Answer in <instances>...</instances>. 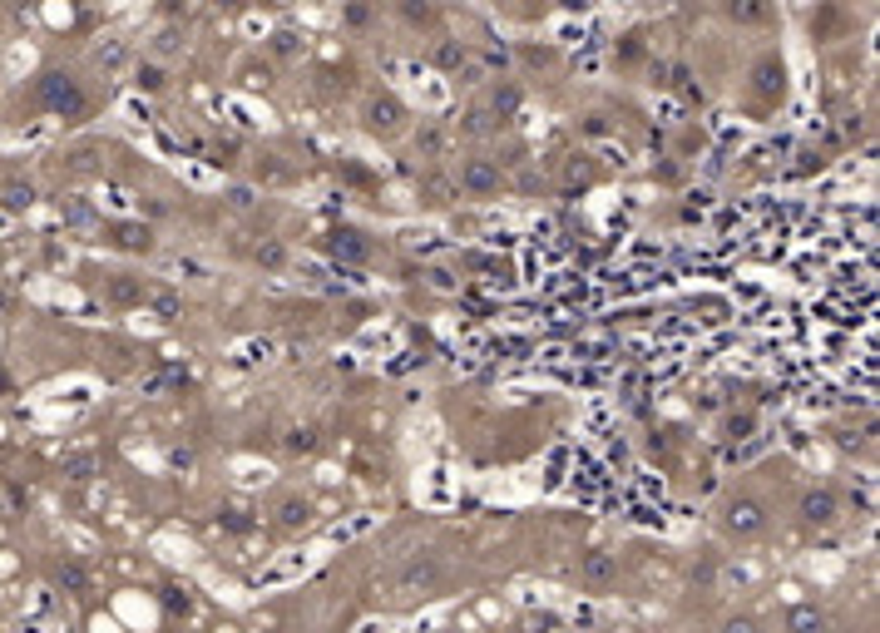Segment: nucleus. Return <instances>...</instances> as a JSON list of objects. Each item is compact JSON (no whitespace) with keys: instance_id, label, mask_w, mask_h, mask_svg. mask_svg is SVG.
<instances>
[{"instance_id":"1","label":"nucleus","mask_w":880,"mask_h":633,"mask_svg":"<svg viewBox=\"0 0 880 633\" xmlns=\"http://www.w3.org/2000/svg\"><path fill=\"white\" fill-rule=\"evenodd\" d=\"M35 95H40L45 114H54V119H80V114L89 109L85 85H80L70 70H45L40 85H35Z\"/></svg>"},{"instance_id":"2","label":"nucleus","mask_w":880,"mask_h":633,"mask_svg":"<svg viewBox=\"0 0 880 633\" xmlns=\"http://www.w3.org/2000/svg\"><path fill=\"white\" fill-rule=\"evenodd\" d=\"M361 124L372 134H381V139H391V134L406 129V104L396 95H372L361 104Z\"/></svg>"},{"instance_id":"3","label":"nucleus","mask_w":880,"mask_h":633,"mask_svg":"<svg viewBox=\"0 0 880 633\" xmlns=\"http://www.w3.org/2000/svg\"><path fill=\"white\" fill-rule=\"evenodd\" d=\"M752 89L767 99V104H782L786 99V60L776 50L757 54V65H752Z\"/></svg>"},{"instance_id":"4","label":"nucleus","mask_w":880,"mask_h":633,"mask_svg":"<svg viewBox=\"0 0 880 633\" xmlns=\"http://www.w3.org/2000/svg\"><path fill=\"white\" fill-rule=\"evenodd\" d=\"M460 188H465L470 198L499 194V163L495 159H465L460 163Z\"/></svg>"},{"instance_id":"5","label":"nucleus","mask_w":880,"mask_h":633,"mask_svg":"<svg viewBox=\"0 0 880 633\" xmlns=\"http://www.w3.org/2000/svg\"><path fill=\"white\" fill-rule=\"evenodd\" d=\"M722 11H727L732 25H742V30H762V25H772L776 5L772 0H722Z\"/></svg>"},{"instance_id":"6","label":"nucleus","mask_w":880,"mask_h":633,"mask_svg":"<svg viewBox=\"0 0 880 633\" xmlns=\"http://www.w3.org/2000/svg\"><path fill=\"white\" fill-rule=\"evenodd\" d=\"M801 520H806V525H817V529L836 525V520H841L836 490H806V495H801Z\"/></svg>"},{"instance_id":"7","label":"nucleus","mask_w":880,"mask_h":633,"mask_svg":"<svg viewBox=\"0 0 880 633\" xmlns=\"http://www.w3.org/2000/svg\"><path fill=\"white\" fill-rule=\"evenodd\" d=\"M465 65H470V45L456 40V35H440L435 50H431V70L435 75H460Z\"/></svg>"},{"instance_id":"8","label":"nucleus","mask_w":880,"mask_h":633,"mask_svg":"<svg viewBox=\"0 0 880 633\" xmlns=\"http://www.w3.org/2000/svg\"><path fill=\"white\" fill-rule=\"evenodd\" d=\"M109 237H114V247H124V253H154V228L149 223H134V218L109 223Z\"/></svg>"},{"instance_id":"9","label":"nucleus","mask_w":880,"mask_h":633,"mask_svg":"<svg viewBox=\"0 0 880 633\" xmlns=\"http://www.w3.org/2000/svg\"><path fill=\"white\" fill-rule=\"evenodd\" d=\"M327 253H331L337 262H351V268H356V262L372 258V243H366L361 233H351V228H341V233L327 237Z\"/></svg>"},{"instance_id":"10","label":"nucleus","mask_w":880,"mask_h":633,"mask_svg":"<svg viewBox=\"0 0 880 633\" xmlns=\"http://www.w3.org/2000/svg\"><path fill=\"white\" fill-rule=\"evenodd\" d=\"M762 525H767L762 500H732L727 504V529H732V535H757Z\"/></svg>"},{"instance_id":"11","label":"nucleus","mask_w":880,"mask_h":633,"mask_svg":"<svg viewBox=\"0 0 880 633\" xmlns=\"http://www.w3.org/2000/svg\"><path fill=\"white\" fill-rule=\"evenodd\" d=\"M524 109V89L515 85V79H499L495 85V95H490V114L499 119V124H509V119Z\"/></svg>"},{"instance_id":"12","label":"nucleus","mask_w":880,"mask_h":633,"mask_svg":"<svg viewBox=\"0 0 880 633\" xmlns=\"http://www.w3.org/2000/svg\"><path fill=\"white\" fill-rule=\"evenodd\" d=\"M579 574H583V584H614L618 579V559L604 554V549H589V554L579 559Z\"/></svg>"},{"instance_id":"13","label":"nucleus","mask_w":880,"mask_h":633,"mask_svg":"<svg viewBox=\"0 0 880 633\" xmlns=\"http://www.w3.org/2000/svg\"><path fill=\"white\" fill-rule=\"evenodd\" d=\"M396 11L411 30H440V11H435V0H396Z\"/></svg>"},{"instance_id":"14","label":"nucleus","mask_w":880,"mask_h":633,"mask_svg":"<svg viewBox=\"0 0 880 633\" xmlns=\"http://www.w3.org/2000/svg\"><path fill=\"white\" fill-rule=\"evenodd\" d=\"M144 302H149V312L159 317V322H179L183 317V297L173 287H149L144 292Z\"/></svg>"},{"instance_id":"15","label":"nucleus","mask_w":880,"mask_h":633,"mask_svg":"<svg viewBox=\"0 0 880 633\" xmlns=\"http://www.w3.org/2000/svg\"><path fill=\"white\" fill-rule=\"evenodd\" d=\"M134 89L138 95H163V89H169V70H163L159 60H138L134 65Z\"/></svg>"},{"instance_id":"16","label":"nucleus","mask_w":880,"mask_h":633,"mask_svg":"<svg viewBox=\"0 0 880 633\" xmlns=\"http://www.w3.org/2000/svg\"><path fill=\"white\" fill-rule=\"evenodd\" d=\"M826 629V619H821V609H811V604H796L792 613H786V633H821Z\"/></svg>"},{"instance_id":"17","label":"nucleus","mask_w":880,"mask_h":633,"mask_svg":"<svg viewBox=\"0 0 880 633\" xmlns=\"http://www.w3.org/2000/svg\"><path fill=\"white\" fill-rule=\"evenodd\" d=\"M267 50H272L277 60H292V54L307 50V40H302L298 30H267Z\"/></svg>"},{"instance_id":"18","label":"nucleus","mask_w":880,"mask_h":633,"mask_svg":"<svg viewBox=\"0 0 880 633\" xmlns=\"http://www.w3.org/2000/svg\"><path fill=\"white\" fill-rule=\"evenodd\" d=\"M277 520H282L287 529H298V525H307V520H312V504L302 500V495H282V504H277Z\"/></svg>"},{"instance_id":"19","label":"nucleus","mask_w":880,"mask_h":633,"mask_svg":"<svg viewBox=\"0 0 880 633\" xmlns=\"http://www.w3.org/2000/svg\"><path fill=\"white\" fill-rule=\"evenodd\" d=\"M446 129H440V124H421V129H415V149H421L425 154V159H440V154H446Z\"/></svg>"},{"instance_id":"20","label":"nucleus","mask_w":880,"mask_h":633,"mask_svg":"<svg viewBox=\"0 0 880 633\" xmlns=\"http://www.w3.org/2000/svg\"><path fill=\"white\" fill-rule=\"evenodd\" d=\"M549 40H554V45H583V40H589V25L574 21V15H564V21L549 25Z\"/></svg>"},{"instance_id":"21","label":"nucleus","mask_w":880,"mask_h":633,"mask_svg":"<svg viewBox=\"0 0 880 633\" xmlns=\"http://www.w3.org/2000/svg\"><path fill=\"white\" fill-rule=\"evenodd\" d=\"M124 60H129V40L124 35H105V45L95 50V65L114 70V65H124Z\"/></svg>"},{"instance_id":"22","label":"nucleus","mask_w":880,"mask_h":633,"mask_svg":"<svg viewBox=\"0 0 880 633\" xmlns=\"http://www.w3.org/2000/svg\"><path fill=\"white\" fill-rule=\"evenodd\" d=\"M54 584H60L64 594H85L89 589V574L80 564H54Z\"/></svg>"},{"instance_id":"23","label":"nucleus","mask_w":880,"mask_h":633,"mask_svg":"<svg viewBox=\"0 0 880 633\" xmlns=\"http://www.w3.org/2000/svg\"><path fill=\"white\" fill-rule=\"evenodd\" d=\"M435 574H440V569H435L431 559H415V564H406L401 589H425V584H435Z\"/></svg>"},{"instance_id":"24","label":"nucleus","mask_w":880,"mask_h":633,"mask_svg":"<svg viewBox=\"0 0 880 633\" xmlns=\"http://www.w3.org/2000/svg\"><path fill=\"white\" fill-rule=\"evenodd\" d=\"M282 446H287L292 455H312V451H317V426H292Z\"/></svg>"},{"instance_id":"25","label":"nucleus","mask_w":880,"mask_h":633,"mask_svg":"<svg viewBox=\"0 0 880 633\" xmlns=\"http://www.w3.org/2000/svg\"><path fill=\"white\" fill-rule=\"evenodd\" d=\"M179 50H183V25H163V30L154 35V54H163V60H173Z\"/></svg>"},{"instance_id":"26","label":"nucleus","mask_w":880,"mask_h":633,"mask_svg":"<svg viewBox=\"0 0 880 633\" xmlns=\"http://www.w3.org/2000/svg\"><path fill=\"white\" fill-rule=\"evenodd\" d=\"M0 198H5V208L15 213V208H30L35 188H30V183H21V179H15V183H5V194H0Z\"/></svg>"},{"instance_id":"27","label":"nucleus","mask_w":880,"mask_h":633,"mask_svg":"<svg viewBox=\"0 0 880 633\" xmlns=\"http://www.w3.org/2000/svg\"><path fill=\"white\" fill-rule=\"evenodd\" d=\"M752 430H757V416H752V411H742V416H732V421H727V440H747Z\"/></svg>"},{"instance_id":"28","label":"nucleus","mask_w":880,"mask_h":633,"mask_svg":"<svg viewBox=\"0 0 880 633\" xmlns=\"http://www.w3.org/2000/svg\"><path fill=\"white\" fill-rule=\"evenodd\" d=\"M341 21H347V25H351V30H361V25L372 21V5H366V0H351L347 11H341Z\"/></svg>"},{"instance_id":"29","label":"nucleus","mask_w":880,"mask_h":633,"mask_svg":"<svg viewBox=\"0 0 880 633\" xmlns=\"http://www.w3.org/2000/svg\"><path fill=\"white\" fill-rule=\"evenodd\" d=\"M64 475H70V480H80V485H85L89 475H95V455H75V461L64 465Z\"/></svg>"},{"instance_id":"30","label":"nucleus","mask_w":880,"mask_h":633,"mask_svg":"<svg viewBox=\"0 0 880 633\" xmlns=\"http://www.w3.org/2000/svg\"><path fill=\"white\" fill-rule=\"evenodd\" d=\"M257 262H263V268H282V262H287V247L282 243H263V247H257Z\"/></svg>"},{"instance_id":"31","label":"nucleus","mask_w":880,"mask_h":633,"mask_svg":"<svg viewBox=\"0 0 880 633\" xmlns=\"http://www.w3.org/2000/svg\"><path fill=\"white\" fill-rule=\"evenodd\" d=\"M109 297H114V302H134L138 297V282L134 278H114V282H109Z\"/></svg>"},{"instance_id":"32","label":"nucleus","mask_w":880,"mask_h":633,"mask_svg":"<svg viewBox=\"0 0 880 633\" xmlns=\"http://www.w3.org/2000/svg\"><path fill=\"white\" fill-rule=\"evenodd\" d=\"M60 213L70 218V223H89V218H95V208L80 204V198H70V204H60Z\"/></svg>"},{"instance_id":"33","label":"nucleus","mask_w":880,"mask_h":633,"mask_svg":"<svg viewBox=\"0 0 880 633\" xmlns=\"http://www.w3.org/2000/svg\"><path fill=\"white\" fill-rule=\"evenodd\" d=\"M163 604H169L173 613H179V609L189 613V589H179V584H169V589H163Z\"/></svg>"},{"instance_id":"34","label":"nucleus","mask_w":880,"mask_h":633,"mask_svg":"<svg viewBox=\"0 0 880 633\" xmlns=\"http://www.w3.org/2000/svg\"><path fill=\"white\" fill-rule=\"evenodd\" d=\"M583 134H589V139H604V134H608V119L604 114H583Z\"/></svg>"},{"instance_id":"35","label":"nucleus","mask_w":880,"mask_h":633,"mask_svg":"<svg viewBox=\"0 0 880 633\" xmlns=\"http://www.w3.org/2000/svg\"><path fill=\"white\" fill-rule=\"evenodd\" d=\"M589 173H594V169H589V159H583V154H574V163H569V183H589Z\"/></svg>"},{"instance_id":"36","label":"nucleus","mask_w":880,"mask_h":633,"mask_svg":"<svg viewBox=\"0 0 880 633\" xmlns=\"http://www.w3.org/2000/svg\"><path fill=\"white\" fill-rule=\"evenodd\" d=\"M465 134H490V114L470 109V114H465Z\"/></svg>"},{"instance_id":"37","label":"nucleus","mask_w":880,"mask_h":633,"mask_svg":"<svg viewBox=\"0 0 880 633\" xmlns=\"http://www.w3.org/2000/svg\"><path fill=\"white\" fill-rule=\"evenodd\" d=\"M722 633H762V629H757L752 619H727L722 623Z\"/></svg>"},{"instance_id":"38","label":"nucleus","mask_w":880,"mask_h":633,"mask_svg":"<svg viewBox=\"0 0 880 633\" xmlns=\"http://www.w3.org/2000/svg\"><path fill=\"white\" fill-rule=\"evenodd\" d=\"M431 287H440V292H450L456 287V278H450L446 268H431Z\"/></svg>"},{"instance_id":"39","label":"nucleus","mask_w":880,"mask_h":633,"mask_svg":"<svg viewBox=\"0 0 880 633\" xmlns=\"http://www.w3.org/2000/svg\"><path fill=\"white\" fill-rule=\"evenodd\" d=\"M243 30H247V35H267L272 25H267V15H247V21H243Z\"/></svg>"},{"instance_id":"40","label":"nucleus","mask_w":880,"mask_h":633,"mask_svg":"<svg viewBox=\"0 0 880 633\" xmlns=\"http://www.w3.org/2000/svg\"><path fill=\"white\" fill-rule=\"evenodd\" d=\"M218 520H223L228 529H247V515H243V510H223Z\"/></svg>"},{"instance_id":"41","label":"nucleus","mask_w":880,"mask_h":633,"mask_svg":"<svg viewBox=\"0 0 880 633\" xmlns=\"http://www.w3.org/2000/svg\"><path fill=\"white\" fill-rule=\"evenodd\" d=\"M243 85L247 89H263L267 85V70H243Z\"/></svg>"},{"instance_id":"42","label":"nucleus","mask_w":880,"mask_h":633,"mask_svg":"<svg viewBox=\"0 0 880 633\" xmlns=\"http://www.w3.org/2000/svg\"><path fill=\"white\" fill-rule=\"evenodd\" d=\"M228 198H233V208H247V204H253V194H247V188H233Z\"/></svg>"},{"instance_id":"43","label":"nucleus","mask_w":880,"mask_h":633,"mask_svg":"<svg viewBox=\"0 0 880 633\" xmlns=\"http://www.w3.org/2000/svg\"><path fill=\"white\" fill-rule=\"evenodd\" d=\"M11 307H15V297L5 287H0V317H11Z\"/></svg>"},{"instance_id":"44","label":"nucleus","mask_w":880,"mask_h":633,"mask_svg":"<svg viewBox=\"0 0 880 633\" xmlns=\"http://www.w3.org/2000/svg\"><path fill=\"white\" fill-rule=\"evenodd\" d=\"M218 5H223V11H243L247 0H218Z\"/></svg>"}]
</instances>
